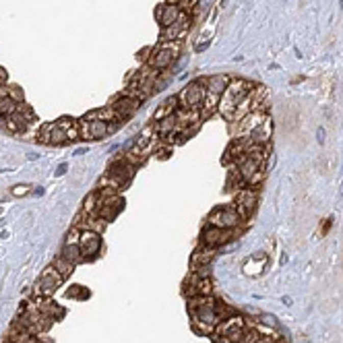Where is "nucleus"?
Returning a JSON list of instances; mask_svg holds the SVG:
<instances>
[{
	"mask_svg": "<svg viewBox=\"0 0 343 343\" xmlns=\"http://www.w3.org/2000/svg\"><path fill=\"white\" fill-rule=\"evenodd\" d=\"M252 89H254V83H252V81H246V79H232L230 85H227V89L221 93L217 112L221 114L225 120H230V122H232L234 112H236L238 103H240Z\"/></svg>",
	"mask_w": 343,
	"mask_h": 343,
	"instance_id": "obj_1",
	"label": "nucleus"
},
{
	"mask_svg": "<svg viewBox=\"0 0 343 343\" xmlns=\"http://www.w3.org/2000/svg\"><path fill=\"white\" fill-rule=\"evenodd\" d=\"M188 314L190 321L197 323H207L211 327H217L219 316H217V302L211 296H195L188 298Z\"/></svg>",
	"mask_w": 343,
	"mask_h": 343,
	"instance_id": "obj_2",
	"label": "nucleus"
},
{
	"mask_svg": "<svg viewBox=\"0 0 343 343\" xmlns=\"http://www.w3.org/2000/svg\"><path fill=\"white\" fill-rule=\"evenodd\" d=\"M215 333H217V337H215L217 343H240L244 333H246V323H244L242 316L232 314V316H227V319L217 323Z\"/></svg>",
	"mask_w": 343,
	"mask_h": 343,
	"instance_id": "obj_3",
	"label": "nucleus"
},
{
	"mask_svg": "<svg viewBox=\"0 0 343 343\" xmlns=\"http://www.w3.org/2000/svg\"><path fill=\"white\" fill-rule=\"evenodd\" d=\"M180 54V42H162L160 46H153V52H151L149 60L145 64H149L155 70H166L168 66H172V62L178 58Z\"/></svg>",
	"mask_w": 343,
	"mask_h": 343,
	"instance_id": "obj_4",
	"label": "nucleus"
},
{
	"mask_svg": "<svg viewBox=\"0 0 343 343\" xmlns=\"http://www.w3.org/2000/svg\"><path fill=\"white\" fill-rule=\"evenodd\" d=\"M205 93H207V89H205V79L190 81V83L178 93V103H180V108H186V110H199L201 103H203Z\"/></svg>",
	"mask_w": 343,
	"mask_h": 343,
	"instance_id": "obj_5",
	"label": "nucleus"
},
{
	"mask_svg": "<svg viewBox=\"0 0 343 343\" xmlns=\"http://www.w3.org/2000/svg\"><path fill=\"white\" fill-rule=\"evenodd\" d=\"M207 223L213 227H221V230H234L242 223V217L234 207H217L209 213Z\"/></svg>",
	"mask_w": 343,
	"mask_h": 343,
	"instance_id": "obj_6",
	"label": "nucleus"
},
{
	"mask_svg": "<svg viewBox=\"0 0 343 343\" xmlns=\"http://www.w3.org/2000/svg\"><path fill=\"white\" fill-rule=\"evenodd\" d=\"M256 203H258V197H256V190L254 188H240L236 193V201H234V209L238 211V215L242 219H248L254 209H256Z\"/></svg>",
	"mask_w": 343,
	"mask_h": 343,
	"instance_id": "obj_7",
	"label": "nucleus"
},
{
	"mask_svg": "<svg viewBox=\"0 0 343 343\" xmlns=\"http://www.w3.org/2000/svg\"><path fill=\"white\" fill-rule=\"evenodd\" d=\"M267 118V114L265 112H250L246 114L244 118H240L238 122H232L230 130H232V137L234 139H240V137H250V133Z\"/></svg>",
	"mask_w": 343,
	"mask_h": 343,
	"instance_id": "obj_8",
	"label": "nucleus"
},
{
	"mask_svg": "<svg viewBox=\"0 0 343 343\" xmlns=\"http://www.w3.org/2000/svg\"><path fill=\"white\" fill-rule=\"evenodd\" d=\"M236 236H238L236 227H234V230H221V227L209 225L207 230H205V234H203V246L219 248V246H223V244H227V242H232Z\"/></svg>",
	"mask_w": 343,
	"mask_h": 343,
	"instance_id": "obj_9",
	"label": "nucleus"
},
{
	"mask_svg": "<svg viewBox=\"0 0 343 343\" xmlns=\"http://www.w3.org/2000/svg\"><path fill=\"white\" fill-rule=\"evenodd\" d=\"M62 279H64V277L56 271V267H54V265L48 267V269L42 273L40 281H37V287H35L37 296H50L52 292H56V287L62 283Z\"/></svg>",
	"mask_w": 343,
	"mask_h": 343,
	"instance_id": "obj_10",
	"label": "nucleus"
},
{
	"mask_svg": "<svg viewBox=\"0 0 343 343\" xmlns=\"http://www.w3.org/2000/svg\"><path fill=\"white\" fill-rule=\"evenodd\" d=\"M141 99H137V97H128V95H124V93H118L116 97L112 99V108L118 112V116L122 118V120H126V118H130L135 112H139V108H141Z\"/></svg>",
	"mask_w": 343,
	"mask_h": 343,
	"instance_id": "obj_11",
	"label": "nucleus"
},
{
	"mask_svg": "<svg viewBox=\"0 0 343 343\" xmlns=\"http://www.w3.org/2000/svg\"><path fill=\"white\" fill-rule=\"evenodd\" d=\"M108 176H112L120 186H124V184H128L130 178L135 176V166H130L124 157H118V160H114V162L110 164Z\"/></svg>",
	"mask_w": 343,
	"mask_h": 343,
	"instance_id": "obj_12",
	"label": "nucleus"
},
{
	"mask_svg": "<svg viewBox=\"0 0 343 343\" xmlns=\"http://www.w3.org/2000/svg\"><path fill=\"white\" fill-rule=\"evenodd\" d=\"M79 246H81V252H83L85 258H93L101 248V236L97 232L83 230L81 238H79Z\"/></svg>",
	"mask_w": 343,
	"mask_h": 343,
	"instance_id": "obj_13",
	"label": "nucleus"
},
{
	"mask_svg": "<svg viewBox=\"0 0 343 343\" xmlns=\"http://www.w3.org/2000/svg\"><path fill=\"white\" fill-rule=\"evenodd\" d=\"M37 139H40L42 143H48V145H64V143H68L66 133H64L56 122L44 124L42 130L37 133Z\"/></svg>",
	"mask_w": 343,
	"mask_h": 343,
	"instance_id": "obj_14",
	"label": "nucleus"
},
{
	"mask_svg": "<svg viewBox=\"0 0 343 343\" xmlns=\"http://www.w3.org/2000/svg\"><path fill=\"white\" fill-rule=\"evenodd\" d=\"M122 207H124V199H120L118 195L103 197V201H101V205H99V211H97V217L110 221V219H114V217H116V215L122 211Z\"/></svg>",
	"mask_w": 343,
	"mask_h": 343,
	"instance_id": "obj_15",
	"label": "nucleus"
},
{
	"mask_svg": "<svg viewBox=\"0 0 343 343\" xmlns=\"http://www.w3.org/2000/svg\"><path fill=\"white\" fill-rule=\"evenodd\" d=\"M213 285L209 281V277H201L197 273H193L186 281V294L188 298H195V296H211Z\"/></svg>",
	"mask_w": 343,
	"mask_h": 343,
	"instance_id": "obj_16",
	"label": "nucleus"
},
{
	"mask_svg": "<svg viewBox=\"0 0 343 343\" xmlns=\"http://www.w3.org/2000/svg\"><path fill=\"white\" fill-rule=\"evenodd\" d=\"M271 135H273V120H271V116H267L252 133H250V141L252 143H256V145H262V147H267L269 145V141H271Z\"/></svg>",
	"mask_w": 343,
	"mask_h": 343,
	"instance_id": "obj_17",
	"label": "nucleus"
},
{
	"mask_svg": "<svg viewBox=\"0 0 343 343\" xmlns=\"http://www.w3.org/2000/svg\"><path fill=\"white\" fill-rule=\"evenodd\" d=\"M180 7L178 5H162V7H157V11H155V17H157V21H160V25L162 27H170L172 23H176L178 21V17H180Z\"/></svg>",
	"mask_w": 343,
	"mask_h": 343,
	"instance_id": "obj_18",
	"label": "nucleus"
},
{
	"mask_svg": "<svg viewBox=\"0 0 343 343\" xmlns=\"http://www.w3.org/2000/svg\"><path fill=\"white\" fill-rule=\"evenodd\" d=\"M230 81L232 79L227 77V74H211V77L205 79V89H207V93L221 95L227 89V85H230Z\"/></svg>",
	"mask_w": 343,
	"mask_h": 343,
	"instance_id": "obj_19",
	"label": "nucleus"
},
{
	"mask_svg": "<svg viewBox=\"0 0 343 343\" xmlns=\"http://www.w3.org/2000/svg\"><path fill=\"white\" fill-rule=\"evenodd\" d=\"M215 250L217 248H209V246L197 248L195 254H193V267H195V269H199V267H209V262L215 256Z\"/></svg>",
	"mask_w": 343,
	"mask_h": 343,
	"instance_id": "obj_20",
	"label": "nucleus"
},
{
	"mask_svg": "<svg viewBox=\"0 0 343 343\" xmlns=\"http://www.w3.org/2000/svg\"><path fill=\"white\" fill-rule=\"evenodd\" d=\"M180 108V103H178V95H172V97H168L162 105H160V110L155 112V122H160V120H164V118H168V116H172V114L176 112Z\"/></svg>",
	"mask_w": 343,
	"mask_h": 343,
	"instance_id": "obj_21",
	"label": "nucleus"
},
{
	"mask_svg": "<svg viewBox=\"0 0 343 343\" xmlns=\"http://www.w3.org/2000/svg\"><path fill=\"white\" fill-rule=\"evenodd\" d=\"M116 128H118V124L93 120V122H91V139H105V137H110Z\"/></svg>",
	"mask_w": 343,
	"mask_h": 343,
	"instance_id": "obj_22",
	"label": "nucleus"
},
{
	"mask_svg": "<svg viewBox=\"0 0 343 343\" xmlns=\"http://www.w3.org/2000/svg\"><path fill=\"white\" fill-rule=\"evenodd\" d=\"M219 99H221V95H215V93H205L203 103H201V108H199L201 118H209V116H211V114L217 110V105H219Z\"/></svg>",
	"mask_w": 343,
	"mask_h": 343,
	"instance_id": "obj_23",
	"label": "nucleus"
},
{
	"mask_svg": "<svg viewBox=\"0 0 343 343\" xmlns=\"http://www.w3.org/2000/svg\"><path fill=\"white\" fill-rule=\"evenodd\" d=\"M64 260H68V262H72V265H79V262H83L85 260V256H83V252H81V246L79 244H64V248H62V254H60Z\"/></svg>",
	"mask_w": 343,
	"mask_h": 343,
	"instance_id": "obj_24",
	"label": "nucleus"
},
{
	"mask_svg": "<svg viewBox=\"0 0 343 343\" xmlns=\"http://www.w3.org/2000/svg\"><path fill=\"white\" fill-rule=\"evenodd\" d=\"M17 110V103L11 97H0V116H11V114Z\"/></svg>",
	"mask_w": 343,
	"mask_h": 343,
	"instance_id": "obj_25",
	"label": "nucleus"
},
{
	"mask_svg": "<svg viewBox=\"0 0 343 343\" xmlns=\"http://www.w3.org/2000/svg\"><path fill=\"white\" fill-rule=\"evenodd\" d=\"M54 267H56V271H58L62 277L70 275V273H72V269H74V265H72V262H68V260H64L62 256L54 260Z\"/></svg>",
	"mask_w": 343,
	"mask_h": 343,
	"instance_id": "obj_26",
	"label": "nucleus"
},
{
	"mask_svg": "<svg viewBox=\"0 0 343 343\" xmlns=\"http://www.w3.org/2000/svg\"><path fill=\"white\" fill-rule=\"evenodd\" d=\"M79 139L83 141H91V122L89 120H79Z\"/></svg>",
	"mask_w": 343,
	"mask_h": 343,
	"instance_id": "obj_27",
	"label": "nucleus"
},
{
	"mask_svg": "<svg viewBox=\"0 0 343 343\" xmlns=\"http://www.w3.org/2000/svg\"><path fill=\"white\" fill-rule=\"evenodd\" d=\"M9 97H11L15 103H23V101H25L23 89H21V87H17V85H9Z\"/></svg>",
	"mask_w": 343,
	"mask_h": 343,
	"instance_id": "obj_28",
	"label": "nucleus"
},
{
	"mask_svg": "<svg viewBox=\"0 0 343 343\" xmlns=\"http://www.w3.org/2000/svg\"><path fill=\"white\" fill-rule=\"evenodd\" d=\"M56 124L64 130V133H68V130H72V128H77V124H79V120H72V118H68V116H64V118H60V120H56Z\"/></svg>",
	"mask_w": 343,
	"mask_h": 343,
	"instance_id": "obj_29",
	"label": "nucleus"
},
{
	"mask_svg": "<svg viewBox=\"0 0 343 343\" xmlns=\"http://www.w3.org/2000/svg\"><path fill=\"white\" fill-rule=\"evenodd\" d=\"M193 329H195L197 333H203V335L215 333V327H211V325H207V323H197V321H193Z\"/></svg>",
	"mask_w": 343,
	"mask_h": 343,
	"instance_id": "obj_30",
	"label": "nucleus"
},
{
	"mask_svg": "<svg viewBox=\"0 0 343 343\" xmlns=\"http://www.w3.org/2000/svg\"><path fill=\"white\" fill-rule=\"evenodd\" d=\"M79 238H81V230H79V227H72V230L68 232V236H66L64 244H79Z\"/></svg>",
	"mask_w": 343,
	"mask_h": 343,
	"instance_id": "obj_31",
	"label": "nucleus"
},
{
	"mask_svg": "<svg viewBox=\"0 0 343 343\" xmlns=\"http://www.w3.org/2000/svg\"><path fill=\"white\" fill-rule=\"evenodd\" d=\"M29 188H31V186H27V184H19V186H15V188H13V195H15V197H23V195H29V193H31Z\"/></svg>",
	"mask_w": 343,
	"mask_h": 343,
	"instance_id": "obj_32",
	"label": "nucleus"
},
{
	"mask_svg": "<svg viewBox=\"0 0 343 343\" xmlns=\"http://www.w3.org/2000/svg\"><path fill=\"white\" fill-rule=\"evenodd\" d=\"M170 153H172V147H157V149H155V155H157L160 160H166Z\"/></svg>",
	"mask_w": 343,
	"mask_h": 343,
	"instance_id": "obj_33",
	"label": "nucleus"
},
{
	"mask_svg": "<svg viewBox=\"0 0 343 343\" xmlns=\"http://www.w3.org/2000/svg\"><path fill=\"white\" fill-rule=\"evenodd\" d=\"M151 52H153V46H147V48H143V50L139 52V58H141L143 62H147V60H149V54H151Z\"/></svg>",
	"mask_w": 343,
	"mask_h": 343,
	"instance_id": "obj_34",
	"label": "nucleus"
},
{
	"mask_svg": "<svg viewBox=\"0 0 343 343\" xmlns=\"http://www.w3.org/2000/svg\"><path fill=\"white\" fill-rule=\"evenodd\" d=\"M3 85H9V72L5 68H0V87Z\"/></svg>",
	"mask_w": 343,
	"mask_h": 343,
	"instance_id": "obj_35",
	"label": "nucleus"
},
{
	"mask_svg": "<svg viewBox=\"0 0 343 343\" xmlns=\"http://www.w3.org/2000/svg\"><path fill=\"white\" fill-rule=\"evenodd\" d=\"M316 141H319L321 145L325 143V128H323V126H321V128H316Z\"/></svg>",
	"mask_w": 343,
	"mask_h": 343,
	"instance_id": "obj_36",
	"label": "nucleus"
},
{
	"mask_svg": "<svg viewBox=\"0 0 343 343\" xmlns=\"http://www.w3.org/2000/svg\"><path fill=\"white\" fill-rule=\"evenodd\" d=\"M262 323H267V325H275V316H269V314H262Z\"/></svg>",
	"mask_w": 343,
	"mask_h": 343,
	"instance_id": "obj_37",
	"label": "nucleus"
},
{
	"mask_svg": "<svg viewBox=\"0 0 343 343\" xmlns=\"http://www.w3.org/2000/svg\"><path fill=\"white\" fill-rule=\"evenodd\" d=\"M66 170H68V166H66V164H60V166H58V170H56V176L66 174Z\"/></svg>",
	"mask_w": 343,
	"mask_h": 343,
	"instance_id": "obj_38",
	"label": "nucleus"
},
{
	"mask_svg": "<svg viewBox=\"0 0 343 343\" xmlns=\"http://www.w3.org/2000/svg\"><path fill=\"white\" fill-rule=\"evenodd\" d=\"M0 97H9V85H3V87H0Z\"/></svg>",
	"mask_w": 343,
	"mask_h": 343,
	"instance_id": "obj_39",
	"label": "nucleus"
},
{
	"mask_svg": "<svg viewBox=\"0 0 343 343\" xmlns=\"http://www.w3.org/2000/svg\"><path fill=\"white\" fill-rule=\"evenodd\" d=\"M339 199H343V180H341V184H339Z\"/></svg>",
	"mask_w": 343,
	"mask_h": 343,
	"instance_id": "obj_40",
	"label": "nucleus"
},
{
	"mask_svg": "<svg viewBox=\"0 0 343 343\" xmlns=\"http://www.w3.org/2000/svg\"><path fill=\"white\" fill-rule=\"evenodd\" d=\"M339 3H341V7H343V0H339Z\"/></svg>",
	"mask_w": 343,
	"mask_h": 343,
	"instance_id": "obj_41",
	"label": "nucleus"
},
{
	"mask_svg": "<svg viewBox=\"0 0 343 343\" xmlns=\"http://www.w3.org/2000/svg\"><path fill=\"white\" fill-rule=\"evenodd\" d=\"M273 343H281V341H273Z\"/></svg>",
	"mask_w": 343,
	"mask_h": 343,
	"instance_id": "obj_42",
	"label": "nucleus"
},
{
	"mask_svg": "<svg viewBox=\"0 0 343 343\" xmlns=\"http://www.w3.org/2000/svg\"><path fill=\"white\" fill-rule=\"evenodd\" d=\"M9 343H15V341H9Z\"/></svg>",
	"mask_w": 343,
	"mask_h": 343,
	"instance_id": "obj_43",
	"label": "nucleus"
},
{
	"mask_svg": "<svg viewBox=\"0 0 343 343\" xmlns=\"http://www.w3.org/2000/svg\"><path fill=\"white\" fill-rule=\"evenodd\" d=\"M178 3H182V0H178Z\"/></svg>",
	"mask_w": 343,
	"mask_h": 343,
	"instance_id": "obj_44",
	"label": "nucleus"
}]
</instances>
